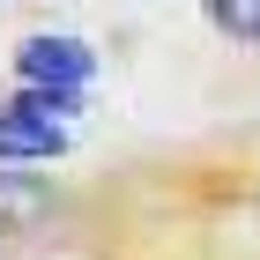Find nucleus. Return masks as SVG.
I'll return each instance as SVG.
<instances>
[{"mask_svg":"<svg viewBox=\"0 0 260 260\" xmlns=\"http://www.w3.org/2000/svg\"><path fill=\"white\" fill-rule=\"evenodd\" d=\"M15 75L22 82H89L97 75V52L67 30H38V38L15 45Z\"/></svg>","mask_w":260,"mask_h":260,"instance_id":"f257e3e1","label":"nucleus"},{"mask_svg":"<svg viewBox=\"0 0 260 260\" xmlns=\"http://www.w3.org/2000/svg\"><path fill=\"white\" fill-rule=\"evenodd\" d=\"M52 156H67V119L0 104V164H52Z\"/></svg>","mask_w":260,"mask_h":260,"instance_id":"f03ea898","label":"nucleus"},{"mask_svg":"<svg viewBox=\"0 0 260 260\" xmlns=\"http://www.w3.org/2000/svg\"><path fill=\"white\" fill-rule=\"evenodd\" d=\"M8 104L15 112H38V119H75L82 112V82H22Z\"/></svg>","mask_w":260,"mask_h":260,"instance_id":"7ed1b4c3","label":"nucleus"},{"mask_svg":"<svg viewBox=\"0 0 260 260\" xmlns=\"http://www.w3.org/2000/svg\"><path fill=\"white\" fill-rule=\"evenodd\" d=\"M201 8H208V22H216L223 38L260 45V0H201Z\"/></svg>","mask_w":260,"mask_h":260,"instance_id":"20e7f679","label":"nucleus"},{"mask_svg":"<svg viewBox=\"0 0 260 260\" xmlns=\"http://www.w3.org/2000/svg\"><path fill=\"white\" fill-rule=\"evenodd\" d=\"M0 216H8V223H38V216H45V186L0 171Z\"/></svg>","mask_w":260,"mask_h":260,"instance_id":"39448f33","label":"nucleus"}]
</instances>
